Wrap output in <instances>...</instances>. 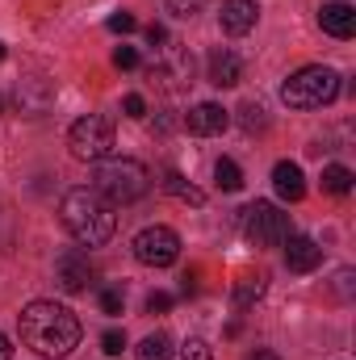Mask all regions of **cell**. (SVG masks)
Returning <instances> with one entry per match:
<instances>
[{"mask_svg": "<svg viewBox=\"0 0 356 360\" xmlns=\"http://www.w3.org/2000/svg\"><path fill=\"white\" fill-rule=\"evenodd\" d=\"M340 96V72L331 68H302L281 84V101L289 109H323Z\"/></svg>", "mask_w": 356, "mask_h": 360, "instance_id": "obj_4", "label": "cell"}, {"mask_svg": "<svg viewBox=\"0 0 356 360\" xmlns=\"http://www.w3.org/2000/svg\"><path fill=\"white\" fill-rule=\"evenodd\" d=\"M0 113H4V96H0Z\"/></svg>", "mask_w": 356, "mask_h": 360, "instance_id": "obj_35", "label": "cell"}, {"mask_svg": "<svg viewBox=\"0 0 356 360\" xmlns=\"http://www.w3.org/2000/svg\"><path fill=\"white\" fill-rule=\"evenodd\" d=\"M243 360H281L276 352H268V348H256V352H248Z\"/></svg>", "mask_w": 356, "mask_h": 360, "instance_id": "obj_33", "label": "cell"}, {"mask_svg": "<svg viewBox=\"0 0 356 360\" xmlns=\"http://www.w3.org/2000/svg\"><path fill=\"white\" fill-rule=\"evenodd\" d=\"M59 218H63L68 235H72L76 243H84V248H101V243H109V239H113V226H117L113 205H109L96 188H84V184L63 193Z\"/></svg>", "mask_w": 356, "mask_h": 360, "instance_id": "obj_2", "label": "cell"}, {"mask_svg": "<svg viewBox=\"0 0 356 360\" xmlns=\"http://www.w3.org/2000/svg\"><path fill=\"white\" fill-rule=\"evenodd\" d=\"M272 188H276L281 201H302V197H306V176H302V168H298L293 160H281V164L272 168Z\"/></svg>", "mask_w": 356, "mask_h": 360, "instance_id": "obj_16", "label": "cell"}, {"mask_svg": "<svg viewBox=\"0 0 356 360\" xmlns=\"http://www.w3.org/2000/svg\"><path fill=\"white\" fill-rule=\"evenodd\" d=\"M134 360H172V340H168L164 331L147 335V340L134 348Z\"/></svg>", "mask_w": 356, "mask_h": 360, "instance_id": "obj_19", "label": "cell"}, {"mask_svg": "<svg viewBox=\"0 0 356 360\" xmlns=\"http://www.w3.org/2000/svg\"><path fill=\"white\" fill-rule=\"evenodd\" d=\"M281 248H285V264H289V272H314L319 264H323V248H319L314 239H306V235H289Z\"/></svg>", "mask_w": 356, "mask_h": 360, "instance_id": "obj_14", "label": "cell"}, {"mask_svg": "<svg viewBox=\"0 0 356 360\" xmlns=\"http://www.w3.org/2000/svg\"><path fill=\"white\" fill-rule=\"evenodd\" d=\"M122 306H126L122 289H105L101 293V314H122Z\"/></svg>", "mask_w": 356, "mask_h": 360, "instance_id": "obj_27", "label": "cell"}, {"mask_svg": "<svg viewBox=\"0 0 356 360\" xmlns=\"http://www.w3.org/2000/svg\"><path fill=\"white\" fill-rule=\"evenodd\" d=\"M218 21H222V34L243 38V34L256 30V21H260V4H256V0H222Z\"/></svg>", "mask_w": 356, "mask_h": 360, "instance_id": "obj_11", "label": "cell"}, {"mask_svg": "<svg viewBox=\"0 0 356 360\" xmlns=\"http://www.w3.org/2000/svg\"><path fill=\"white\" fill-rule=\"evenodd\" d=\"M147 42H151V46H164V42H168V30H164L160 21H151V25H147Z\"/></svg>", "mask_w": 356, "mask_h": 360, "instance_id": "obj_32", "label": "cell"}, {"mask_svg": "<svg viewBox=\"0 0 356 360\" xmlns=\"http://www.w3.org/2000/svg\"><path fill=\"white\" fill-rule=\"evenodd\" d=\"M101 352L105 356H122L126 352V331H105L101 335Z\"/></svg>", "mask_w": 356, "mask_h": 360, "instance_id": "obj_24", "label": "cell"}, {"mask_svg": "<svg viewBox=\"0 0 356 360\" xmlns=\"http://www.w3.org/2000/svg\"><path fill=\"white\" fill-rule=\"evenodd\" d=\"M184 126H189V134L210 139V134H222V130L231 126V113H227L222 105H214V101H201V105H193V109L184 113Z\"/></svg>", "mask_w": 356, "mask_h": 360, "instance_id": "obj_12", "label": "cell"}, {"mask_svg": "<svg viewBox=\"0 0 356 360\" xmlns=\"http://www.w3.org/2000/svg\"><path fill=\"white\" fill-rule=\"evenodd\" d=\"M21 340L46 360H68L80 348V319L59 302H30L21 310Z\"/></svg>", "mask_w": 356, "mask_h": 360, "instance_id": "obj_1", "label": "cell"}, {"mask_svg": "<svg viewBox=\"0 0 356 360\" xmlns=\"http://www.w3.org/2000/svg\"><path fill=\"white\" fill-rule=\"evenodd\" d=\"M239 126L248 130V134H256V130H268V117H265V105H256V101H248L243 109H239Z\"/></svg>", "mask_w": 356, "mask_h": 360, "instance_id": "obj_22", "label": "cell"}, {"mask_svg": "<svg viewBox=\"0 0 356 360\" xmlns=\"http://www.w3.org/2000/svg\"><path fill=\"white\" fill-rule=\"evenodd\" d=\"M0 360H13V348H8V340L0 335Z\"/></svg>", "mask_w": 356, "mask_h": 360, "instance_id": "obj_34", "label": "cell"}, {"mask_svg": "<svg viewBox=\"0 0 356 360\" xmlns=\"http://www.w3.org/2000/svg\"><path fill=\"white\" fill-rule=\"evenodd\" d=\"M352 168H344V164H327L323 168V188L327 193H336V197H344V193H352Z\"/></svg>", "mask_w": 356, "mask_h": 360, "instance_id": "obj_20", "label": "cell"}, {"mask_svg": "<svg viewBox=\"0 0 356 360\" xmlns=\"http://www.w3.org/2000/svg\"><path fill=\"white\" fill-rule=\"evenodd\" d=\"M180 256V235L172 226H143L134 235V260L147 269H168Z\"/></svg>", "mask_w": 356, "mask_h": 360, "instance_id": "obj_7", "label": "cell"}, {"mask_svg": "<svg viewBox=\"0 0 356 360\" xmlns=\"http://www.w3.org/2000/svg\"><path fill=\"white\" fill-rule=\"evenodd\" d=\"M336 293H340V297H352V269L336 272Z\"/></svg>", "mask_w": 356, "mask_h": 360, "instance_id": "obj_31", "label": "cell"}, {"mask_svg": "<svg viewBox=\"0 0 356 360\" xmlns=\"http://www.w3.org/2000/svg\"><path fill=\"white\" fill-rule=\"evenodd\" d=\"M151 80H160L168 89H189L193 84V55H189V46L164 42L160 46V59L151 63Z\"/></svg>", "mask_w": 356, "mask_h": 360, "instance_id": "obj_8", "label": "cell"}, {"mask_svg": "<svg viewBox=\"0 0 356 360\" xmlns=\"http://www.w3.org/2000/svg\"><path fill=\"white\" fill-rule=\"evenodd\" d=\"M55 281H59V289H63V293H84V289L92 285L89 256H84L80 248L59 252V260H55Z\"/></svg>", "mask_w": 356, "mask_h": 360, "instance_id": "obj_10", "label": "cell"}, {"mask_svg": "<svg viewBox=\"0 0 356 360\" xmlns=\"http://www.w3.org/2000/svg\"><path fill=\"white\" fill-rule=\"evenodd\" d=\"M122 109H126V117H134V122H139V117H147V101H143L139 92H130V96L122 101Z\"/></svg>", "mask_w": 356, "mask_h": 360, "instance_id": "obj_29", "label": "cell"}, {"mask_svg": "<svg viewBox=\"0 0 356 360\" xmlns=\"http://www.w3.org/2000/svg\"><path fill=\"white\" fill-rule=\"evenodd\" d=\"M164 4H168V13H172V17H184V21H189V17H197V13L205 8V0H164Z\"/></svg>", "mask_w": 356, "mask_h": 360, "instance_id": "obj_23", "label": "cell"}, {"mask_svg": "<svg viewBox=\"0 0 356 360\" xmlns=\"http://www.w3.org/2000/svg\"><path fill=\"white\" fill-rule=\"evenodd\" d=\"M109 30H113V34H134L139 21H134L130 13H113V17H109Z\"/></svg>", "mask_w": 356, "mask_h": 360, "instance_id": "obj_28", "label": "cell"}, {"mask_svg": "<svg viewBox=\"0 0 356 360\" xmlns=\"http://www.w3.org/2000/svg\"><path fill=\"white\" fill-rule=\"evenodd\" d=\"M180 360H214V356H210V344H205V340H184Z\"/></svg>", "mask_w": 356, "mask_h": 360, "instance_id": "obj_25", "label": "cell"}, {"mask_svg": "<svg viewBox=\"0 0 356 360\" xmlns=\"http://www.w3.org/2000/svg\"><path fill=\"white\" fill-rule=\"evenodd\" d=\"M289 235H293V226H289V214H285L281 205H272V201H252V205L243 210V239H248L252 248H281Z\"/></svg>", "mask_w": 356, "mask_h": 360, "instance_id": "obj_5", "label": "cell"}, {"mask_svg": "<svg viewBox=\"0 0 356 360\" xmlns=\"http://www.w3.org/2000/svg\"><path fill=\"white\" fill-rule=\"evenodd\" d=\"M0 59H4V42H0Z\"/></svg>", "mask_w": 356, "mask_h": 360, "instance_id": "obj_36", "label": "cell"}, {"mask_svg": "<svg viewBox=\"0 0 356 360\" xmlns=\"http://www.w3.org/2000/svg\"><path fill=\"white\" fill-rule=\"evenodd\" d=\"M51 101H55V89H51V80H42V76H21V80L13 84V105H17V113H25V117H42V113L51 109Z\"/></svg>", "mask_w": 356, "mask_h": 360, "instance_id": "obj_9", "label": "cell"}, {"mask_svg": "<svg viewBox=\"0 0 356 360\" xmlns=\"http://www.w3.org/2000/svg\"><path fill=\"white\" fill-rule=\"evenodd\" d=\"M164 193H172V197L184 201V205H205V193H201L197 184H189L177 168H168V172H164Z\"/></svg>", "mask_w": 356, "mask_h": 360, "instance_id": "obj_18", "label": "cell"}, {"mask_svg": "<svg viewBox=\"0 0 356 360\" xmlns=\"http://www.w3.org/2000/svg\"><path fill=\"white\" fill-rule=\"evenodd\" d=\"M205 76H210L214 89H235V84L243 80V68H239V59H235L227 46H214L210 59H205Z\"/></svg>", "mask_w": 356, "mask_h": 360, "instance_id": "obj_13", "label": "cell"}, {"mask_svg": "<svg viewBox=\"0 0 356 360\" xmlns=\"http://www.w3.org/2000/svg\"><path fill=\"white\" fill-rule=\"evenodd\" d=\"M92 188L109 205H130V201H139L151 188V172L139 160H113V155H105L96 164V172H92Z\"/></svg>", "mask_w": 356, "mask_h": 360, "instance_id": "obj_3", "label": "cell"}, {"mask_svg": "<svg viewBox=\"0 0 356 360\" xmlns=\"http://www.w3.org/2000/svg\"><path fill=\"white\" fill-rule=\"evenodd\" d=\"M319 25L331 34V38H352L356 34V8L344 4V0H331L319 8Z\"/></svg>", "mask_w": 356, "mask_h": 360, "instance_id": "obj_15", "label": "cell"}, {"mask_svg": "<svg viewBox=\"0 0 356 360\" xmlns=\"http://www.w3.org/2000/svg\"><path fill=\"white\" fill-rule=\"evenodd\" d=\"M265 289H268L265 272H248V276H239V281H235V306H239V310H248L252 302H260V297H265Z\"/></svg>", "mask_w": 356, "mask_h": 360, "instance_id": "obj_17", "label": "cell"}, {"mask_svg": "<svg viewBox=\"0 0 356 360\" xmlns=\"http://www.w3.org/2000/svg\"><path fill=\"white\" fill-rule=\"evenodd\" d=\"M113 68L134 72V68H139V51H134V46H117V51H113Z\"/></svg>", "mask_w": 356, "mask_h": 360, "instance_id": "obj_26", "label": "cell"}, {"mask_svg": "<svg viewBox=\"0 0 356 360\" xmlns=\"http://www.w3.org/2000/svg\"><path fill=\"white\" fill-rule=\"evenodd\" d=\"M68 147H72L76 160H84V164H101V160L113 151V122L101 117V113L80 117V122L68 130Z\"/></svg>", "mask_w": 356, "mask_h": 360, "instance_id": "obj_6", "label": "cell"}, {"mask_svg": "<svg viewBox=\"0 0 356 360\" xmlns=\"http://www.w3.org/2000/svg\"><path fill=\"white\" fill-rule=\"evenodd\" d=\"M168 306H172V293H160V289H155V293L147 297V314H164Z\"/></svg>", "mask_w": 356, "mask_h": 360, "instance_id": "obj_30", "label": "cell"}, {"mask_svg": "<svg viewBox=\"0 0 356 360\" xmlns=\"http://www.w3.org/2000/svg\"><path fill=\"white\" fill-rule=\"evenodd\" d=\"M214 180H218V188H227V193H239V188H243V172H239L235 160H218V164H214Z\"/></svg>", "mask_w": 356, "mask_h": 360, "instance_id": "obj_21", "label": "cell"}]
</instances>
